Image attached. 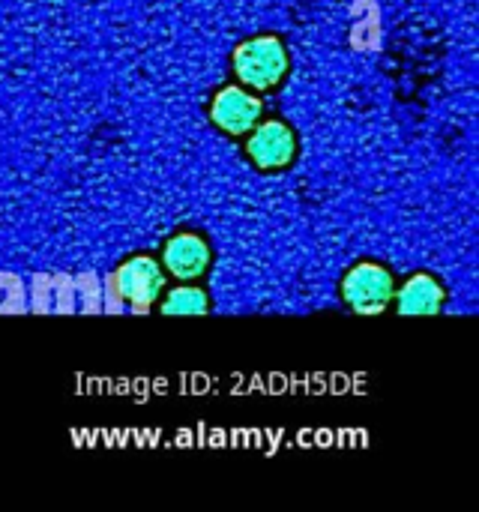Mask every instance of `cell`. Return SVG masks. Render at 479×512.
<instances>
[{
	"label": "cell",
	"mask_w": 479,
	"mask_h": 512,
	"mask_svg": "<svg viewBox=\"0 0 479 512\" xmlns=\"http://www.w3.org/2000/svg\"><path fill=\"white\" fill-rule=\"evenodd\" d=\"M165 315H204L210 312V300L201 288H195L192 282L177 285L174 291H168V297L159 306Z\"/></svg>",
	"instance_id": "ba28073f"
},
{
	"label": "cell",
	"mask_w": 479,
	"mask_h": 512,
	"mask_svg": "<svg viewBox=\"0 0 479 512\" xmlns=\"http://www.w3.org/2000/svg\"><path fill=\"white\" fill-rule=\"evenodd\" d=\"M396 309L402 315H438L444 309L447 291L432 273H414L399 291H396Z\"/></svg>",
	"instance_id": "52a82bcc"
},
{
	"label": "cell",
	"mask_w": 479,
	"mask_h": 512,
	"mask_svg": "<svg viewBox=\"0 0 479 512\" xmlns=\"http://www.w3.org/2000/svg\"><path fill=\"white\" fill-rule=\"evenodd\" d=\"M210 243L195 231H177L162 246V270L177 282H195L210 270Z\"/></svg>",
	"instance_id": "8992f818"
},
{
	"label": "cell",
	"mask_w": 479,
	"mask_h": 512,
	"mask_svg": "<svg viewBox=\"0 0 479 512\" xmlns=\"http://www.w3.org/2000/svg\"><path fill=\"white\" fill-rule=\"evenodd\" d=\"M162 288H165V270L150 255H132L114 273V291H117V297L126 300L138 312L150 309L162 297Z\"/></svg>",
	"instance_id": "3957f363"
},
{
	"label": "cell",
	"mask_w": 479,
	"mask_h": 512,
	"mask_svg": "<svg viewBox=\"0 0 479 512\" xmlns=\"http://www.w3.org/2000/svg\"><path fill=\"white\" fill-rule=\"evenodd\" d=\"M264 117V102L261 96H255L249 87L243 84H225L222 90H216V96L210 99V120L216 123V129H222L231 138L249 135L252 126Z\"/></svg>",
	"instance_id": "277c9868"
},
{
	"label": "cell",
	"mask_w": 479,
	"mask_h": 512,
	"mask_svg": "<svg viewBox=\"0 0 479 512\" xmlns=\"http://www.w3.org/2000/svg\"><path fill=\"white\" fill-rule=\"evenodd\" d=\"M231 69L243 87L267 93L285 81L291 69V54H288V45L276 33H261L234 48Z\"/></svg>",
	"instance_id": "6da1fadb"
},
{
	"label": "cell",
	"mask_w": 479,
	"mask_h": 512,
	"mask_svg": "<svg viewBox=\"0 0 479 512\" xmlns=\"http://www.w3.org/2000/svg\"><path fill=\"white\" fill-rule=\"evenodd\" d=\"M246 156L261 171H282L297 159V135L285 120H258L246 138Z\"/></svg>",
	"instance_id": "5b68a950"
},
{
	"label": "cell",
	"mask_w": 479,
	"mask_h": 512,
	"mask_svg": "<svg viewBox=\"0 0 479 512\" xmlns=\"http://www.w3.org/2000/svg\"><path fill=\"white\" fill-rule=\"evenodd\" d=\"M339 294H342V300L354 312H360V315H381L393 303V297H396V282H393V273L384 264L360 261V264H354L342 276Z\"/></svg>",
	"instance_id": "7a4b0ae2"
}]
</instances>
